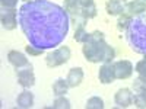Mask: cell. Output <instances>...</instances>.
<instances>
[{"label":"cell","instance_id":"cell-1","mask_svg":"<svg viewBox=\"0 0 146 109\" xmlns=\"http://www.w3.org/2000/svg\"><path fill=\"white\" fill-rule=\"evenodd\" d=\"M19 23L31 45L47 50L66 38L69 13L47 0H32L19 9Z\"/></svg>","mask_w":146,"mask_h":109},{"label":"cell","instance_id":"cell-2","mask_svg":"<svg viewBox=\"0 0 146 109\" xmlns=\"http://www.w3.org/2000/svg\"><path fill=\"white\" fill-rule=\"evenodd\" d=\"M82 45L83 57L89 63H113L115 57L114 48L105 42L104 33L101 31H94L89 35V39Z\"/></svg>","mask_w":146,"mask_h":109},{"label":"cell","instance_id":"cell-3","mask_svg":"<svg viewBox=\"0 0 146 109\" xmlns=\"http://www.w3.org/2000/svg\"><path fill=\"white\" fill-rule=\"evenodd\" d=\"M127 32V41L133 51L139 54H146V20L145 19H135L131 20Z\"/></svg>","mask_w":146,"mask_h":109},{"label":"cell","instance_id":"cell-4","mask_svg":"<svg viewBox=\"0 0 146 109\" xmlns=\"http://www.w3.org/2000/svg\"><path fill=\"white\" fill-rule=\"evenodd\" d=\"M70 55H72V53H70L69 47H66V45L64 47H58V48H56V50H53L50 54H47L45 63H47L48 67L54 68V67L66 64L70 60Z\"/></svg>","mask_w":146,"mask_h":109},{"label":"cell","instance_id":"cell-5","mask_svg":"<svg viewBox=\"0 0 146 109\" xmlns=\"http://www.w3.org/2000/svg\"><path fill=\"white\" fill-rule=\"evenodd\" d=\"M16 76H18V83L23 89H29L35 84V74H34V70H32L31 64L16 68Z\"/></svg>","mask_w":146,"mask_h":109},{"label":"cell","instance_id":"cell-6","mask_svg":"<svg viewBox=\"0 0 146 109\" xmlns=\"http://www.w3.org/2000/svg\"><path fill=\"white\" fill-rule=\"evenodd\" d=\"M113 64H114V71H115V79L126 80V79L131 77L135 67H133V64L129 60H118V61H115Z\"/></svg>","mask_w":146,"mask_h":109},{"label":"cell","instance_id":"cell-7","mask_svg":"<svg viewBox=\"0 0 146 109\" xmlns=\"http://www.w3.org/2000/svg\"><path fill=\"white\" fill-rule=\"evenodd\" d=\"M18 10L16 9H3L2 10V26L6 31H13L18 26Z\"/></svg>","mask_w":146,"mask_h":109},{"label":"cell","instance_id":"cell-8","mask_svg":"<svg viewBox=\"0 0 146 109\" xmlns=\"http://www.w3.org/2000/svg\"><path fill=\"white\" fill-rule=\"evenodd\" d=\"M133 95L131 90L129 87H123V89H118L115 96H114V102L118 108H129L133 103Z\"/></svg>","mask_w":146,"mask_h":109},{"label":"cell","instance_id":"cell-9","mask_svg":"<svg viewBox=\"0 0 146 109\" xmlns=\"http://www.w3.org/2000/svg\"><path fill=\"white\" fill-rule=\"evenodd\" d=\"M98 79L102 84H110L115 80V71H114V64L113 63H104L100 67L98 71Z\"/></svg>","mask_w":146,"mask_h":109},{"label":"cell","instance_id":"cell-10","mask_svg":"<svg viewBox=\"0 0 146 109\" xmlns=\"http://www.w3.org/2000/svg\"><path fill=\"white\" fill-rule=\"evenodd\" d=\"M83 77H85V73H83V68L82 67H73L70 68L69 74L66 77V81L69 84V87H78L79 84L83 81Z\"/></svg>","mask_w":146,"mask_h":109},{"label":"cell","instance_id":"cell-11","mask_svg":"<svg viewBox=\"0 0 146 109\" xmlns=\"http://www.w3.org/2000/svg\"><path fill=\"white\" fill-rule=\"evenodd\" d=\"M7 60L9 63L13 66L15 68H21V67H25L29 64L28 58L25 57V54H22L21 51H16V50H12L9 54H7Z\"/></svg>","mask_w":146,"mask_h":109},{"label":"cell","instance_id":"cell-12","mask_svg":"<svg viewBox=\"0 0 146 109\" xmlns=\"http://www.w3.org/2000/svg\"><path fill=\"white\" fill-rule=\"evenodd\" d=\"M105 10L110 16H120L126 12V3L118 2V0H108L105 5Z\"/></svg>","mask_w":146,"mask_h":109},{"label":"cell","instance_id":"cell-13","mask_svg":"<svg viewBox=\"0 0 146 109\" xmlns=\"http://www.w3.org/2000/svg\"><path fill=\"white\" fill-rule=\"evenodd\" d=\"M16 105L22 109H29L34 106V95L31 90L25 89V90H22L18 96V99H16Z\"/></svg>","mask_w":146,"mask_h":109},{"label":"cell","instance_id":"cell-14","mask_svg":"<svg viewBox=\"0 0 146 109\" xmlns=\"http://www.w3.org/2000/svg\"><path fill=\"white\" fill-rule=\"evenodd\" d=\"M126 12L131 16L142 15L146 12V2H143V0H131V2L126 3Z\"/></svg>","mask_w":146,"mask_h":109},{"label":"cell","instance_id":"cell-15","mask_svg":"<svg viewBox=\"0 0 146 109\" xmlns=\"http://www.w3.org/2000/svg\"><path fill=\"white\" fill-rule=\"evenodd\" d=\"M69 84L66 81V79H57L54 83H53V93L56 96H64L69 90Z\"/></svg>","mask_w":146,"mask_h":109},{"label":"cell","instance_id":"cell-16","mask_svg":"<svg viewBox=\"0 0 146 109\" xmlns=\"http://www.w3.org/2000/svg\"><path fill=\"white\" fill-rule=\"evenodd\" d=\"M64 9H66V12L72 18L79 16V13H80V3H79V0H64Z\"/></svg>","mask_w":146,"mask_h":109},{"label":"cell","instance_id":"cell-17","mask_svg":"<svg viewBox=\"0 0 146 109\" xmlns=\"http://www.w3.org/2000/svg\"><path fill=\"white\" fill-rule=\"evenodd\" d=\"M131 20H133V16H131V15H129L127 12L121 13V15L118 16V20H117V29H118L120 32L126 31V29L129 28V25L131 23Z\"/></svg>","mask_w":146,"mask_h":109},{"label":"cell","instance_id":"cell-18","mask_svg":"<svg viewBox=\"0 0 146 109\" xmlns=\"http://www.w3.org/2000/svg\"><path fill=\"white\" fill-rule=\"evenodd\" d=\"M89 32L85 29V26H76V31H75V35H73V38H75L76 42H80V44H85L88 39H89Z\"/></svg>","mask_w":146,"mask_h":109},{"label":"cell","instance_id":"cell-19","mask_svg":"<svg viewBox=\"0 0 146 109\" xmlns=\"http://www.w3.org/2000/svg\"><path fill=\"white\" fill-rule=\"evenodd\" d=\"M86 109H102L104 108V100L100 98V96H92V98L88 99L86 102Z\"/></svg>","mask_w":146,"mask_h":109},{"label":"cell","instance_id":"cell-20","mask_svg":"<svg viewBox=\"0 0 146 109\" xmlns=\"http://www.w3.org/2000/svg\"><path fill=\"white\" fill-rule=\"evenodd\" d=\"M53 108L54 109H70L72 105H70V100L66 96H57V99L53 103Z\"/></svg>","mask_w":146,"mask_h":109},{"label":"cell","instance_id":"cell-21","mask_svg":"<svg viewBox=\"0 0 146 109\" xmlns=\"http://www.w3.org/2000/svg\"><path fill=\"white\" fill-rule=\"evenodd\" d=\"M133 90L136 93L146 90V77L145 76H139L137 79H135V81H133Z\"/></svg>","mask_w":146,"mask_h":109},{"label":"cell","instance_id":"cell-22","mask_svg":"<svg viewBox=\"0 0 146 109\" xmlns=\"http://www.w3.org/2000/svg\"><path fill=\"white\" fill-rule=\"evenodd\" d=\"M96 13H98V9H96V6H92V7H88V9H80V16L85 18V19H92L96 16Z\"/></svg>","mask_w":146,"mask_h":109},{"label":"cell","instance_id":"cell-23","mask_svg":"<svg viewBox=\"0 0 146 109\" xmlns=\"http://www.w3.org/2000/svg\"><path fill=\"white\" fill-rule=\"evenodd\" d=\"M133 103H135L136 108H139V109H145L146 108V98L142 93H137V95L133 96Z\"/></svg>","mask_w":146,"mask_h":109},{"label":"cell","instance_id":"cell-24","mask_svg":"<svg viewBox=\"0 0 146 109\" xmlns=\"http://www.w3.org/2000/svg\"><path fill=\"white\" fill-rule=\"evenodd\" d=\"M25 51H27V54L34 55V57H36V55H41V54L44 53V50H41V48H36V47H34V45H29V44L25 47Z\"/></svg>","mask_w":146,"mask_h":109},{"label":"cell","instance_id":"cell-25","mask_svg":"<svg viewBox=\"0 0 146 109\" xmlns=\"http://www.w3.org/2000/svg\"><path fill=\"white\" fill-rule=\"evenodd\" d=\"M135 70L139 73V76H145V77H146V58L140 60V61L136 64Z\"/></svg>","mask_w":146,"mask_h":109},{"label":"cell","instance_id":"cell-26","mask_svg":"<svg viewBox=\"0 0 146 109\" xmlns=\"http://www.w3.org/2000/svg\"><path fill=\"white\" fill-rule=\"evenodd\" d=\"M3 9H16L18 6V0H0Z\"/></svg>","mask_w":146,"mask_h":109},{"label":"cell","instance_id":"cell-27","mask_svg":"<svg viewBox=\"0 0 146 109\" xmlns=\"http://www.w3.org/2000/svg\"><path fill=\"white\" fill-rule=\"evenodd\" d=\"M79 3H80V9H88V7L95 6L94 0H79Z\"/></svg>","mask_w":146,"mask_h":109},{"label":"cell","instance_id":"cell-28","mask_svg":"<svg viewBox=\"0 0 146 109\" xmlns=\"http://www.w3.org/2000/svg\"><path fill=\"white\" fill-rule=\"evenodd\" d=\"M22 2H25V3H28V2H32V0H22Z\"/></svg>","mask_w":146,"mask_h":109},{"label":"cell","instance_id":"cell-29","mask_svg":"<svg viewBox=\"0 0 146 109\" xmlns=\"http://www.w3.org/2000/svg\"><path fill=\"white\" fill-rule=\"evenodd\" d=\"M118 2H123V3H126V0H118Z\"/></svg>","mask_w":146,"mask_h":109},{"label":"cell","instance_id":"cell-30","mask_svg":"<svg viewBox=\"0 0 146 109\" xmlns=\"http://www.w3.org/2000/svg\"><path fill=\"white\" fill-rule=\"evenodd\" d=\"M143 2H146V0H143Z\"/></svg>","mask_w":146,"mask_h":109}]
</instances>
